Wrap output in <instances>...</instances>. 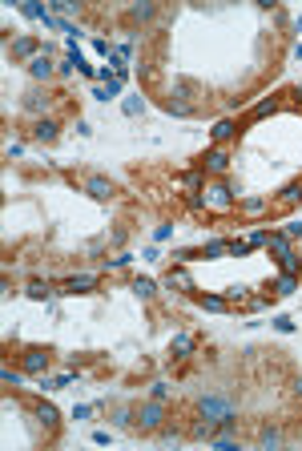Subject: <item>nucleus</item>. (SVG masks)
<instances>
[{
	"label": "nucleus",
	"instance_id": "nucleus-1",
	"mask_svg": "<svg viewBox=\"0 0 302 451\" xmlns=\"http://www.w3.org/2000/svg\"><path fill=\"white\" fill-rule=\"evenodd\" d=\"M266 242H270V250H274V258H278L282 270H294V254H290V246H286V238H282V234H270Z\"/></svg>",
	"mask_w": 302,
	"mask_h": 451
},
{
	"label": "nucleus",
	"instance_id": "nucleus-2",
	"mask_svg": "<svg viewBox=\"0 0 302 451\" xmlns=\"http://www.w3.org/2000/svg\"><path fill=\"white\" fill-rule=\"evenodd\" d=\"M201 415H214V419H230V415H234V407H230L226 399H214V395H205V399H201Z\"/></svg>",
	"mask_w": 302,
	"mask_h": 451
},
{
	"label": "nucleus",
	"instance_id": "nucleus-3",
	"mask_svg": "<svg viewBox=\"0 0 302 451\" xmlns=\"http://www.w3.org/2000/svg\"><path fill=\"white\" fill-rule=\"evenodd\" d=\"M161 419H165L161 403H145V407L137 411V423H141V427H161Z\"/></svg>",
	"mask_w": 302,
	"mask_h": 451
},
{
	"label": "nucleus",
	"instance_id": "nucleus-4",
	"mask_svg": "<svg viewBox=\"0 0 302 451\" xmlns=\"http://www.w3.org/2000/svg\"><path fill=\"white\" fill-rule=\"evenodd\" d=\"M205 194H209L205 201H209V205H214V209H230V201H234L226 186H214V190H205Z\"/></svg>",
	"mask_w": 302,
	"mask_h": 451
},
{
	"label": "nucleus",
	"instance_id": "nucleus-5",
	"mask_svg": "<svg viewBox=\"0 0 302 451\" xmlns=\"http://www.w3.org/2000/svg\"><path fill=\"white\" fill-rule=\"evenodd\" d=\"M85 190H89V194H93V198H101V201H105V198L113 194V186L105 182V177H89V182H85Z\"/></svg>",
	"mask_w": 302,
	"mask_h": 451
},
{
	"label": "nucleus",
	"instance_id": "nucleus-6",
	"mask_svg": "<svg viewBox=\"0 0 302 451\" xmlns=\"http://www.w3.org/2000/svg\"><path fill=\"white\" fill-rule=\"evenodd\" d=\"M205 161H209V169H214V173H226V169H230V153H226V149H214Z\"/></svg>",
	"mask_w": 302,
	"mask_h": 451
},
{
	"label": "nucleus",
	"instance_id": "nucleus-7",
	"mask_svg": "<svg viewBox=\"0 0 302 451\" xmlns=\"http://www.w3.org/2000/svg\"><path fill=\"white\" fill-rule=\"evenodd\" d=\"M33 137H37V141H56V121H37Z\"/></svg>",
	"mask_w": 302,
	"mask_h": 451
},
{
	"label": "nucleus",
	"instance_id": "nucleus-8",
	"mask_svg": "<svg viewBox=\"0 0 302 451\" xmlns=\"http://www.w3.org/2000/svg\"><path fill=\"white\" fill-rule=\"evenodd\" d=\"M28 69H33V77H41V81H49V77H52L49 56H33V65H28Z\"/></svg>",
	"mask_w": 302,
	"mask_h": 451
},
{
	"label": "nucleus",
	"instance_id": "nucleus-9",
	"mask_svg": "<svg viewBox=\"0 0 302 451\" xmlns=\"http://www.w3.org/2000/svg\"><path fill=\"white\" fill-rule=\"evenodd\" d=\"M173 282H177L181 290H194V278L186 274V270H169V286H173Z\"/></svg>",
	"mask_w": 302,
	"mask_h": 451
},
{
	"label": "nucleus",
	"instance_id": "nucleus-10",
	"mask_svg": "<svg viewBox=\"0 0 302 451\" xmlns=\"http://www.w3.org/2000/svg\"><path fill=\"white\" fill-rule=\"evenodd\" d=\"M45 363H49V354H41V351H28V358H24V367H28V371H41Z\"/></svg>",
	"mask_w": 302,
	"mask_h": 451
},
{
	"label": "nucleus",
	"instance_id": "nucleus-11",
	"mask_svg": "<svg viewBox=\"0 0 302 451\" xmlns=\"http://www.w3.org/2000/svg\"><path fill=\"white\" fill-rule=\"evenodd\" d=\"M37 52V41H16L12 45V56H33Z\"/></svg>",
	"mask_w": 302,
	"mask_h": 451
},
{
	"label": "nucleus",
	"instance_id": "nucleus-12",
	"mask_svg": "<svg viewBox=\"0 0 302 451\" xmlns=\"http://www.w3.org/2000/svg\"><path fill=\"white\" fill-rule=\"evenodd\" d=\"M93 286V274H81V278H73L69 282V294H77V290H89Z\"/></svg>",
	"mask_w": 302,
	"mask_h": 451
},
{
	"label": "nucleus",
	"instance_id": "nucleus-13",
	"mask_svg": "<svg viewBox=\"0 0 302 451\" xmlns=\"http://www.w3.org/2000/svg\"><path fill=\"white\" fill-rule=\"evenodd\" d=\"M173 351H181V354L194 351V339H190V335H177V339H173Z\"/></svg>",
	"mask_w": 302,
	"mask_h": 451
},
{
	"label": "nucleus",
	"instance_id": "nucleus-14",
	"mask_svg": "<svg viewBox=\"0 0 302 451\" xmlns=\"http://www.w3.org/2000/svg\"><path fill=\"white\" fill-rule=\"evenodd\" d=\"M141 298H153V282H149V278H137V286H133Z\"/></svg>",
	"mask_w": 302,
	"mask_h": 451
},
{
	"label": "nucleus",
	"instance_id": "nucleus-15",
	"mask_svg": "<svg viewBox=\"0 0 302 451\" xmlns=\"http://www.w3.org/2000/svg\"><path fill=\"white\" fill-rule=\"evenodd\" d=\"M278 294H294V270H286V278L278 282Z\"/></svg>",
	"mask_w": 302,
	"mask_h": 451
},
{
	"label": "nucleus",
	"instance_id": "nucleus-16",
	"mask_svg": "<svg viewBox=\"0 0 302 451\" xmlns=\"http://www.w3.org/2000/svg\"><path fill=\"white\" fill-rule=\"evenodd\" d=\"M37 415H41V419H45V427H52V423H56V411H52V407H49V403H45V407H41V411H37Z\"/></svg>",
	"mask_w": 302,
	"mask_h": 451
},
{
	"label": "nucleus",
	"instance_id": "nucleus-17",
	"mask_svg": "<svg viewBox=\"0 0 302 451\" xmlns=\"http://www.w3.org/2000/svg\"><path fill=\"white\" fill-rule=\"evenodd\" d=\"M198 302H201L205 310H222V306H226V302H222V298H214V294H209V298H198Z\"/></svg>",
	"mask_w": 302,
	"mask_h": 451
},
{
	"label": "nucleus",
	"instance_id": "nucleus-18",
	"mask_svg": "<svg viewBox=\"0 0 302 451\" xmlns=\"http://www.w3.org/2000/svg\"><path fill=\"white\" fill-rule=\"evenodd\" d=\"M0 379H4V383H8V387H16V383H20V375H16V371H12V367H4V371H0Z\"/></svg>",
	"mask_w": 302,
	"mask_h": 451
},
{
	"label": "nucleus",
	"instance_id": "nucleus-19",
	"mask_svg": "<svg viewBox=\"0 0 302 451\" xmlns=\"http://www.w3.org/2000/svg\"><path fill=\"white\" fill-rule=\"evenodd\" d=\"M141 109H145V105H141V101H137V97H129V101H125V113H129V117H137V113H141Z\"/></svg>",
	"mask_w": 302,
	"mask_h": 451
},
{
	"label": "nucleus",
	"instance_id": "nucleus-20",
	"mask_svg": "<svg viewBox=\"0 0 302 451\" xmlns=\"http://www.w3.org/2000/svg\"><path fill=\"white\" fill-rule=\"evenodd\" d=\"M230 133H234V125H230V121H218V129H214V137L222 141V137H230Z\"/></svg>",
	"mask_w": 302,
	"mask_h": 451
},
{
	"label": "nucleus",
	"instance_id": "nucleus-21",
	"mask_svg": "<svg viewBox=\"0 0 302 451\" xmlns=\"http://www.w3.org/2000/svg\"><path fill=\"white\" fill-rule=\"evenodd\" d=\"M282 198H286V201H298V198H302V186H298V182H294V186H286V194H282Z\"/></svg>",
	"mask_w": 302,
	"mask_h": 451
},
{
	"label": "nucleus",
	"instance_id": "nucleus-22",
	"mask_svg": "<svg viewBox=\"0 0 302 451\" xmlns=\"http://www.w3.org/2000/svg\"><path fill=\"white\" fill-rule=\"evenodd\" d=\"M262 443H266V447H278V443H282V435H278V431H266V435H262Z\"/></svg>",
	"mask_w": 302,
	"mask_h": 451
}]
</instances>
